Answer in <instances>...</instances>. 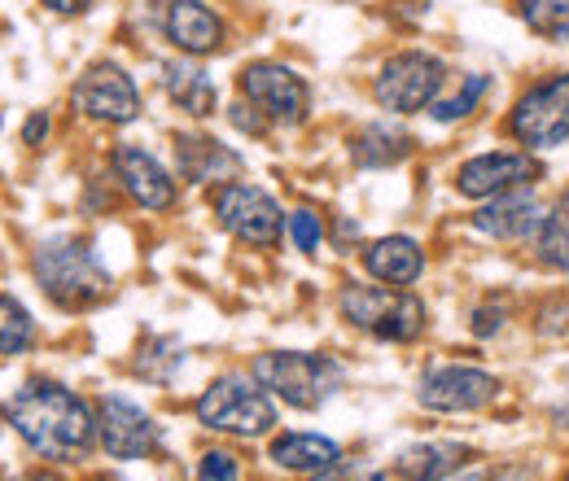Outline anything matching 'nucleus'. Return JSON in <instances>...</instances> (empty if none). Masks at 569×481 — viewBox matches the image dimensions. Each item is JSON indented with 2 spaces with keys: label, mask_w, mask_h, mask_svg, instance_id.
Masks as SVG:
<instances>
[{
  "label": "nucleus",
  "mask_w": 569,
  "mask_h": 481,
  "mask_svg": "<svg viewBox=\"0 0 569 481\" xmlns=\"http://www.w3.org/2000/svg\"><path fill=\"white\" fill-rule=\"evenodd\" d=\"M31 272H36V284L67 311H83L92 302H101L110 293V272L106 263L97 259V250L79 237H53L36 250L31 259Z\"/></svg>",
  "instance_id": "f03ea898"
},
{
  "label": "nucleus",
  "mask_w": 569,
  "mask_h": 481,
  "mask_svg": "<svg viewBox=\"0 0 569 481\" xmlns=\"http://www.w3.org/2000/svg\"><path fill=\"white\" fill-rule=\"evenodd\" d=\"M198 420L214 433H237V438H259L277 424V403L268 399L263 385L246 377H219L211 390L198 399Z\"/></svg>",
  "instance_id": "39448f33"
},
{
  "label": "nucleus",
  "mask_w": 569,
  "mask_h": 481,
  "mask_svg": "<svg viewBox=\"0 0 569 481\" xmlns=\"http://www.w3.org/2000/svg\"><path fill=\"white\" fill-rule=\"evenodd\" d=\"M110 162H114V176H119V184L128 189V198L144 210H167L176 202V180L167 176V167L141 149V144H119L114 153H110Z\"/></svg>",
  "instance_id": "2eb2a0df"
},
{
  "label": "nucleus",
  "mask_w": 569,
  "mask_h": 481,
  "mask_svg": "<svg viewBox=\"0 0 569 481\" xmlns=\"http://www.w3.org/2000/svg\"><path fill=\"white\" fill-rule=\"evenodd\" d=\"M0 481H58L53 473H22V478H0Z\"/></svg>",
  "instance_id": "f704fd0d"
},
{
  "label": "nucleus",
  "mask_w": 569,
  "mask_h": 481,
  "mask_svg": "<svg viewBox=\"0 0 569 481\" xmlns=\"http://www.w3.org/2000/svg\"><path fill=\"white\" fill-rule=\"evenodd\" d=\"M442 83H447V67L433 53L408 49V53H395L381 67L372 92H377V106L390 110V114H421V110L433 106Z\"/></svg>",
  "instance_id": "423d86ee"
},
{
  "label": "nucleus",
  "mask_w": 569,
  "mask_h": 481,
  "mask_svg": "<svg viewBox=\"0 0 569 481\" xmlns=\"http://www.w3.org/2000/svg\"><path fill=\"white\" fill-rule=\"evenodd\" d=\"M241 92L272 123H302L307 110H311V92H307L302 74H293L281 62H254V67H246L241 70Z\"/></svg>",
  "instance_id": "9d476101"
},
{
  "label": "nucleus",
  "mask_w": 569,
  "mask_h": 481,
  "mask_svg": "<svg viewBox=\"0 0 569 481\" xmlns=\"http://www.w3.org/2000/svg\"><path fill=\"white\" fill-rule=\"evenodd\" d=\"M241 478V464H237V455H228V451H211V455H202V464H198V481H237Z\"/></svg>",
  "instance_id": "cd10ccee"
},
{
  "label": "nucleus",
  "mask_w": 569,
  "mask_h": 481,
  "mask_svg": "<svg viewBox=\"0 0 569 481\" xmlns=\"http://www.w3.org/2000/svg\"><path fill=\"white\" fill-rule=\"evenodd\" d=\"M363 268H368V275H377L381 284L408 289L417 275L426 272V250L412 237H381V241H372L363 250Z\"/></svg>",
  "instance_id": "f3484780"
},
{
  "label": "nucleus",
  "mask_w": 569,
  "mask_h": 481,
  "mask_svg": "<svg viewBox=\"0 0 569 481\" xmlns=\"http://www.w3.org/2000/svg\"><path fill=\"white\" fill-rule=\"evenodd\" d=\"M254 381L263 390H272L277 399H284L298 412H316L320 403H329L347 372L329 359V354H307V350H272L254 359Z\"/></svg>",
  "instance_id": "7ed1b4c3"
},
{
  "label": "nucleus",
  "mask_w": 569,
  "mask_h": 481,
  "mask_svg": "<svg viewBox=\"0 0 569 481\" xmlns=\"http://www.w3.org/2000/svg\"><path fill=\"white\" fill-rule=\"evenodd\" d=\"M176 162H180V176L193 184L241 176V158L211 137H176Z\"/></svg>",
  "instance_id": "aec40b11"
},
{
  "label": "nucleus",
  "mask_w": 569,
  "mask_h": 481,
  "mask_svg": "<svg viewBox=\"0 0 569 481\" xmlns=\"http://www.w3.org/2000/svg\"><path fill=\"white\" fill-rule=\"evenodd\" d=\"M162 88H167V97L184 114H193V119L214 114V83L202 67H193V62H167L162 67Z\"/></svg>",
  "instance_id": "412c9836"
},
{
  "label": "nucleus",
  "mask_w": 569,
  "mask_h": 481,
  "mask_svg": "<svg viewBox=\"0 0 569 481\" xmlns=\"http://www.w3.org/2000/svg\"><path fill=\"white\" fill-rule=\"evenodd\" d=\"M97 442L110 460H144L158 447V424L132 399L106 394L97 403Z\"/></svg>",
  "instance_id": "ddd939ff"
},
{
  "label": "nucleus",
  "mask_w": 569,
  "mask_h": 481,
  "mask_svg": "<svg viewBox=\"0 0 569 481\" xmlns=\"http://www.w3.org/2000/svg\"><path fill=\"white\" fill-rule=\"evenodd\" d=\"M539 219H543V207H539V198L526 184V189H512V193L491 198L487 207L473 214V228L487 232V237H496V241H521V237H535Z\"/></svg>",
  "instance_id": "dca6fc26"
},
{
  "label": "nucleus",
  "mask_w": 569,
  "mask_h": 481,
  "mask_svg": "<svg viewBox=\"0 0 569 481\" xmlns=\"http://www.w3.org/2000/svg\"><path fill=\"white\" fill-rule=\"evenodd\" d=\"M289 237H293V245H298L302 254H316L325 228H320V219H316L311 210H293V214H289Z\"/></svg>",
  "instance_id": "bb28decb"
},
{
  "label": "nucleus",
  "mask_w": 569,
  "mask_h": 481,
  "mask_svg": "<svg viewBox=\"0 0 569 481\" xmlns=\"http://www.w3.org/2000/svg\"><path fill=\"white\" fill-rule=\"evenodd\" d=\"M543 176V167L530 158V153H517V149H496V153H482V158H469L460 171H456V189L473 202H491L499 193H512V189H526Z\"/></svg>",
  "instance_id": "9b49d317"
},
{
  "label": "nucleus",
  "mask_w": 569,
  "mask_h": 481,
  "mask_svg": "<svg viewBox=\"0 0 569 481\" xmlns=\"http://www.w3.org/2000/svg\"><path fill=\"white\" fill-rule=\"evenodd\" d=\"M421 408L429 412H478L499 399V381L482 368H465V363H447L426 372L421 390H417Z\"/></svg>",
  "instance_id": "f8f14e48"
},
{
  "label": "nucleus",
  "mask_w": 569,
  "mask_h": 481,
  "mask_svg": "<svg viewBox=\"0 0 569 481\" xmlns=\"http://www.w3.org/2000/svg\"><path fill=\"white\" fill-rule=\"evenodd\" d=\"M4 420L44 460L74 464L97 447V412L58 381H27L4 403Z\"/></svg>",
  "instance_id": "f257e3e1"
},
{
  "label": "nucleus",
  "mask_w": 569,
  "mask_h": 481,
  "mask_svg": "<svg viewBox=\"0 0 569 481\" xmlns=\"http://www.w3.org/2000/svg\"><path fill=\"white\" fill-rule=\"evenodd\" d=\"M535 250H539V263L569 272V193L552 210H543L535 228Z\"/></svg>",
  "instance_id": "5701e85b"
},
{
  "label": "nucleus",
  "mask_w": 569,
  "mask_h": 481,
  "mask_svg": "<svg viewBox=\"0 0 569 481\" xmlns=\"http://www.w3.org/2000/svg\"><path fill=\"white\" fill-rule=\"evenodd\" d=\"M499 329V311H478V320H473V333L478 338H491Z\"/></svg>",
  "instance_id": "c756f323"
},
{
  "label": "nucleus",
  "mask_w": 569,
  "mask_h": 481,
  "mask_svg": "<svg viewBox=\"0 0 569 481\" xmlns=\"http://www.w3.org/2000/svg\"><path fill=\"white\" fill-rule=\"evenodd\" d=\"M44 132H49V114H31L27 128H22V140H27V144H40Z\"/></svg>",
  "instance_id": "c85d7f7f"
},
{
  "label": "nucleus",
  "mask_w": 569,
  "mask_h": 481,
  "mask_svg": "<svg viewBox=\"0 0 569 481\" xmlns=\"http://www.w3.org/2000/svg\"><path fill=\"white\" fill-rule=\"evenodd\" d=\"M552 415H557V424H566V429H569V394L557 403V412H552Z\"/></svg>",
  "instance_id": "72a5a7b5"
},
{
  "label": "nucleus",
  "mask_w": 569,
  "mask_h": 481,
  "mask_svg": "<svg viewBox=\"0 0 569 481\" xmlns=\"http://www.w3.org/2000/svg\"><path fill=\"white\" fill-rule=\"evenodd\" d=\"M214 214L246 245H277L281 241V228H284L281 207H277L272 193H263L254 184H237V180L223 184L214 193Z\"/></svg>",
  "instance_id": "1a4fd4ad"
},
{
  "label": "nucleus",
  "mask_w": 569,
  "mask_h": 481,
  "mask_svg": "<svg viewBox=\"0 0 569 481\" xmlns=\"http://www.w3.org/2000/svg\"><path fill=\"white\" fill-rule=\"evenodd\" d=\"M31 338H36V320H31V311H27L18 298L0 293V354H18V350H27Z\"/></svg>",
  "instance_id": "a878e982"
},
{
  "label": "nucleus",
  "mask_w": 569,
  "mask_h": 481,
  "mask_svg": "<svg viewBox=\"0 0 569 481\" xmlns=\"http://www.w3.org/2000/svg\"><path fill=\"white\" fill-rule=\"evenodd\" d=\"M517 13L535 36L569 44V0H517Z\"/></svg>",
  "instance_id": "393cba45"
},
{
  "label": "nucleus",
  "mask_w": 569,
  "mask_h": 481,
  "mask_svg": "<svg viewBox=\"0 0 569 481\" xmlns=\"http://www.w3.org/2000/svg\"><path fill=\"white\" fill-rule=\"evenodd\" d=\"M469 460H473V447L465 442H421L395 460V473L403 481H447L460 469H469Z\"/></svg>",
  "instance_id": "a211bd4d"
},
{
  "label": "nucleus",
  "mask_w": 569,
  "mask_h": 481,
  "mask_svg": "<svg viewBox=\"0 0 569 481\" xmlns=\"http://www.w3.org/2000/svg\"><path fill=\"white\" fill-rule=\"evenodd\" d=\"M40 4H49L53 13H67V18H71V13H83V9H88V0H40Z\"/></svg>",
  "instance_id": "7c9ffc66"
},
{
  "label": "nucleus",
  "mask_w": 569,
  "mask_h": 481,
  "mask_svg": "<svg viewBox=\"0 0 569 481\" xmlns=\"http://www.w3.org/2000/svg\"><path fill=\"white\" fill-rule=\"evenodd\" d=\"M408 149H412V137L399 132V128H386V123L363 128L356 137V144H351L359 167H395L399 158H408Z\"/></svg>",
  "instance_id": "4be33fe9"
},
{
  "label": "nucleus",
  "mask_w": 569,
  "mask_h": 481,
  "mask_svg": "<svg viewBox=\"0 0 569 481\" xmlns=\"http://www.w3.org/2000/svg\"><path fill=\"white\" fill-rule=\"evenodd\" d=\"M71 101L79 114H88L97 123H114V128H123V123H132L141 114V92H137L132 74L123 67H114V62H97V67L83 70Z\"/></svg>",
  "instance_id": "6e6552de"
},
{
  "label": "nucleus",
  "mask_w": 569,
  "mask_h": 481,
  "mask_svg": "<svg viewBox=\"0 0 569 481\" xmlns=\"http://www.w3.org/2000/svg\"><path fill=\"white\" fill-rule=\"evenodd\" d=\"M342 315L381 342H417L426 333L421 298L408 289H395V284H347Z\"/></svg>",
  "instance_id": "20e7f679"
},
{
  "label": "nucleus",
  "mask_w": 569,
  "mask_h": 481,
  "mask_svg": "<svg viewBox=\"0 0 569 481\" xmlns=\"http://www.w3.org/2000/svg\"><path fill=\"white\" fill-rule=\"evenodd\" d=\"M316 481H359L356 473H342V464H333L329 473H316Z\"/></svg>",
  "instance_id": "2f4dec72"
},
{
  "label": "nucleus",
  "mask_w": 569,
  "mask_h": 481,
  "mask_svg": "<svg viewBox=\"0 0 569 481\" xmlns=\"http://www.w3.org/2000/svg\"><path fill=\"white\" fill-rule=\"evenodd\" d=\"M456 481H496V473H491V469H473V473H465V478H456Z\"/></svg>",
  "instance_id": "473e14b6"
},
{
  "label": "nucleus",
  "mask_w": 569,
  "mask_h": 481,
  "mask_svg": "<svg viewBox=\"0 0 569 481\" xmlns=\"http://www.w3.org/2000/svg\"><path fill=\"white\" fill-rule=\"evenodd\" d=\"M566 481H569V478H566Z\"/></svg>",
  "instance_id": "c9c22d12"
},
{
  "label": "nucleus",
  "mask_w": 569,
  "mask_h": 481,
  "mask_svg": "<svg viewBox=\"0 0 569 481\" xmlns=\"http://www.w3.org/2000/svg\"><path fill=\"white\" fill-rule=\"evenodd\" d=\"M268 460L284 469V473H302V478H316V473H329L333 464H342V451L338 442L320 438V433H281L268 451Z\"/></svg>",
  "instance_id": "6ab92c4d"
},
{
  "label": "nucleus",
  "mask_w": 569,
  "mask_h": 481,
  "mask_svg": "<svg viewBox=\"0 0 569 481\" xmlns=\"http://www.w3.org/2000/svg\"><path fill=\"white\" fill-rule=\"evenodd\" d=\"M508 132L521 140L526 149H557L569 140V74H552L543 83H535L512 119H508Z\"/></svg>",
  "instance_id": "0eeeda50"
},
{
  "label": "nucleus",
  "mask_w": 569,
  "mask_h": 481,
  "mask_svg": "<svg viewBox=\"0 0 569 481\" xmlns=\"http://www.w3.org/2000/svg\"><path fill=\"white\" fill-rule=\"evenodd\" d=\"M487 88H491V79H487V74H460L456 92H447V97H433V106H429L433 123H460V119H469V114L482 106Z\"/></svg>",
  "instance_id": "b1692460"
},
{
  "label": "nucleus",
  "mask_w": 569,
  "mask_h": 481,
  "mask_svg": "<svg viewBox=\"0 0 569 481\" xmlns=\"http://www.w3.org/2000/svg\"><path fill=\"white\" fill-rule=\"evenodd\" d=\"M158 27L189 58L214 53L223 44V18L214 13L207 0H162L158 4Z\"/></svg>",
  "instance_id": "4468645a"
}]
</instances>
